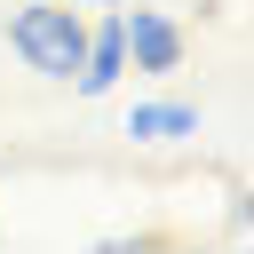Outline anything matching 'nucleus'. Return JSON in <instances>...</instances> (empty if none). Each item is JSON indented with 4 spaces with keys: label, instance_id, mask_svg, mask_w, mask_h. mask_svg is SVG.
<instances>
[{
    "label": "nucleus",
    "instance_id": "obj_1",
    "mask_svg": "<svg viewBox=\"0 0 254 254\" xmlns=\"http://www.w3.org/2000/svg\"><path fill=\"white\" fill-rule=\"evenodd\" d=\"M8 48L24 56V71H40V79H71L79 56H87V16L64 8V0H32V8L8 16Z\"/></svg>",
    "mask_w": 254,
    "mask_h": 254
},
{
    "label": "nucleus",
    "instance_id": "obj_2",
    "mask_svg": "<svg viewBox=\"0 0 254 254\" xmlns=\"http://www.w3.org/2000/svg\"><path fill=\"white\" fill-rule=\"evenodd\" d=\"M119 40H127V64L151 71V79L183 64V32H175V16H159V8H127V0H119Z\"/></svg>",
    "mask_w": 254,
    "mask_h": 254
},
{
    "label": "nucleus",
    "instance_id": "obj_3",
    "mask_svg": "<svg viewBox=\"0 0 254 254\" xmlns=\"http://www.w3.org/2000/svg\"><path fill=\"white\" fill-rule=\"evenodd\" d=\"M119 71H127V40H119V16H103V24H87V56H79L71 87L79 95H111Z\"/></svg>",
    "mask_w": 254,
    "mask_h": 254
},
{
    "label": "nucleus",
    "instance_id": "obj_4",
    "mask_svg": "<svg viewBox=\"0 0 254 254\" xmlns=\"http://www.w3.org/2000/svg\"><path fill=\"white\" fill-rule=\"evenodd\" d=\"M119 135H135V143H183V135H198V111L190 103H135Z\"/></svg>",
    "mask_w": 254,
    "mask_h": 254
},
{
    "label": "nucleus",
    "instance_id": "obj_5",
    "mask_svg": "<svg viewBox=\"0 0 254 254\" xmlns=\"http://www.w3.org/2000/svg\"><path fill=\"white\" fill-rule=\"evenodd\" d=\"M71 8H119V0H71Z\"/></svg>",
    "mask_w": 254,
    "mask_h": 254
}]
</instances>
